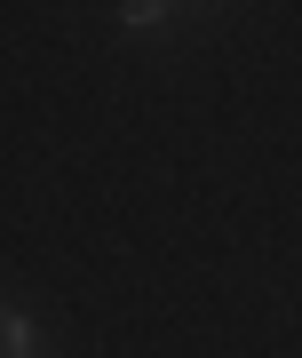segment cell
I'll use <instances>...</instances> for the list:
<instances>
[{
  "label": "cell",
  "mask_w": 302,
  "mask_h": 358,
  "mask_svg": "<svg viewBox=\"0 0 302 358\" xmlns=\"http://www.w3.org/2000/svg\"><path fill=\"white\" fill-rule=\"evenodd\" d=\"M32 350H40V327L24 310H0V358H32Z\"/></svg>",
  "instance_id": "cell-1"
},
{
  "label": "cell",
  "mask_w": 302,
  "mask_h": 358,
  "mask_svg": "<svg viewBox=\"0 0 302 358\" xmlns=\"http://www.w3.org/2000/svg\"><path fill=\"white\" fill-rule=\"evenodd\" d=\"M167 8H175V0H120V24H127V32H159Z\"/></svg>",
  "instance_id": "cell-2"
}]
</instances>
